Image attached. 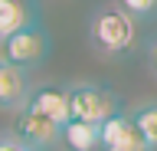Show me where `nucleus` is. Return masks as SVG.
I'll return each instance as SVG.
<instances>
[{"label": "nucleus", "mask_w": 157, "mask_h": 151, "mask_svg": "<svg viewBox=\"0 0 157 151\" xmlns=\"http://www.w3.org/2000/svg\"><path fill=\"white\" fill-rule=\"evenodd\" d=\"M88 40L101 56H121L137 40L134 17L121 7H101L88 23Z\"/></svg>", "instance_id": "obj_1"}, {"label": "nucleus", "mask_w": 157, "mask_h": 151, "mask_svg": "<svg viewBox=\"0 0 157 151\" xmlns=\"http://www.w3.org/2000/svg\"><path fill=\"white\" fill-rule=\"evenodd\" d=\"M69 112H72V118L101 125L118 112V95L95 82H75V85H69Z\"/></svg>", "instance_id": "obj_2"}, {"label": "nucleus", "mask_w": 157, "mask_h": 151, "mask_svg": "<svg viewBox=\"0 0 157 151\" xmlns=\"http://www.w3.org/2000/svg\"><path fill=\"white\" fill-rule=\"evenodd\" d=\"M46 56H49V36H46V30L39 23L23 26L20 33H13V36L3 40V59L20 66V69H26V72L36 69Z\"/></svg>", "instance_id": "obj_3"}, {"label": "nucleus", "mask_w": 157, "mask_h": 151, "mask_svg": "<svg viewBox=\"0 0 157 151\" xmlns=\"http://www.w3.org/2000/svg\"><path fill=\"white\" fill-rule=\"evenodd\" d=\"M98 151H151L137 131L131 112H115L98 125Z\"/></svg>", "instance_id": "obj_4"}, {"label": "nucleus", "mask_w": 157, "mask_h": 151, "mask_svg": "<svg viewBox=\"0 0 157 151\" xmlns=\"http://www.w3.org/2000/svg\"><path fill=\"white\" fill-rule=\"evenodd\" d=\"M59 131H62L59 121L46 118V115H39V112L26 109V105H23V109L17 112V118H13V135H17L20 141H26L29 148H36V151H43V148H49L52 141H59Z\"/></svg>", "instance_id": "obj_5"}, {"label": "nucleus", "mask_w": 157, "mask_h": 151, "mask_svg": "<svg viewBox=\"0 0 157 151\" xmlns=\"http://www.w3.org/2000/svg\"><path fill=\"white\" fill-rule=\"evenodd\" d=\"M29 76L26 69H20L13 62H7L0 56V109L7 112H20L29 99Z\"/></svg>", "instance_id": "obj_6"}, {"label": "nucleus", "mask_w": 157, "mask_h": 151, "mask_svg": "<svg viewBox=\"0 0 157 151\" xmlns=\"http://www.w3.org/2000/svg\"><path fill=\"white\" fill-rule=\"evenodd\" d=\"M26 109L39 112V115H46V118L59 121V125H66L72 118V112H69V89H62V85H36L26 99Z\"/></svg>", "instance_id": "obj_7"}, {"label": "nucleus", "mask_w": 157, "mask_h": 151, "mask_svg": "<svg viewBox=\"0 0 157 151\" xmlns=\"http://www.w3.org/2000/svg\"><path fill=\"white\" fill-rule=\"evenodd\" d=\"M33 23H39L36 0H0V43Z\"/></svg>", "instance_id": "obj_8"}, {"label": "nucleus", "mask_w": 157, "mask_h": 151, "mask_svg": "<svg viewBox=\"0 0 157 151\" xmlns=\"http://www.w3.org/2000/svg\"><path fill=\"white\" fill-rule=\"evenodd\" d=\"M59 141L66 145V151H98V125L69 118L59 131Z\"/></svg>", "instance_id": "obj_9"}, {"label": "nucleus", "mask_w": 157, "mask_h": 151, "mask_svg": "<svg viewBox=\"0 0 157 151\" xmlns=\"http://www.w3.org/2000/svg\"><path fill=\"white\" fill-rule=\"evenodd\" d=\"M131 118H134L137 131H141V138L151 151H157V102H144V105H137L131 112Z\"/></svg>", "instance_id": "obj_10"}, {"label": "nucleus", "mask_w": 157, "mask_h": 151, "mask_svg": "<svg viewBox=\"0 0 157 151\" xmlns=\"http://www.w3.org/2000/svg\"><path fill=\"white\" fill-rule=\"evenodd\" d=\"M118 7L128 10L134 20H151V17H157V0H118Z\"/></svg>", "instance_id": "obj_11"}, {"label": "nucleus", "mask_w": 157, "mask_h": 151, "mask_svg": "<svg viewBox=\"0 0 157 151\" xmlns=\"http://www.w3.org/2000/svg\"><path fill=\"white\" fill-rule=\"evenodd\" d=\"M0 151H36V148H29L26 141H20L13 131H0Z\"/></svg>", "instance_id": "obj_12"}, {"label": "nucleus", "mask_w": 157, "mask_h": 151, "mask_svg": "<svg viewBox=\"0 0 157 151\" xmlns=\"http://www.w3.org/2000/svg\"><path fill=\"white\" fill-rule=\"evenodd\" d=\"M151 62H154V69H157V43L151 46Z\"/></svg>", "instance_id": "obj_13"}]
</instances>
